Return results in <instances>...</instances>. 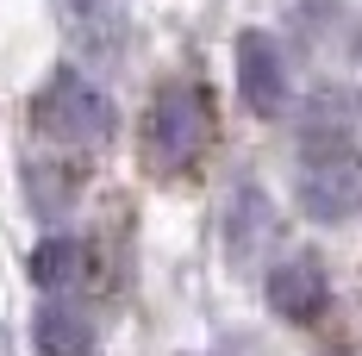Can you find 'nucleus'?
I'll list each match as a JSON object with an SVG mask.
<instances>
[{
    "mask_svg": "<svg viewBox=\"0 0 362 356\" xmlns=\"http://www.w3.org/2000/svg\"><path fill=\"white\" fill-rule=\"evenodd\" d=\"M32 125L50 144H63V150H100L119 132V107H112L88 75L63 69V75H50L44 94L32 101Z\"/></svg>",
    "mask_w": 362,
    "mask_h": 356,
    "instance_id": "nucleus-1",
    "label": "nucleus"
},
{
    "mask_svg": "<svg viewBox=\"0 0 362 356\" xmlns=\"http://www.w3.org/2000/svg\"><path fill=\"white\" fill-rule=\"evenodd\" d=\"M213 138V107H206V94L194 88V81H169L144 113V156L150 169H163V176H181L200 150Z\"/></svg>",
    "mask_w": 362,
    "mask_h": 356,
    "instance_id": "nucleus-2",
    "label": "nucleus"
},
{
    "mask_svg": "<svg viewBox=\"0 0 362 356\" xmlns=\"http://www.w3.org/2000/svg\"><path fill=\"white\" fill-rule=\"evenodd\" d=\"M293 200L300 213L319 219V225H337V219L362 213V156L350 144H313L306 163H300V181H293Z\"/></svg>",
    "mask_w": 362,
    "mask_h": 356,
    "instance_id": "nucleus-3",
    "label": "nucleus"
},
{
    "mask_svg": "<svg viewBox=\"0 0 362 356\" xmlns=\"http://www.w3.org/2000/svg\"><path fill=\"white\" fill-rule=\"evenodd\" d=\"M238 94H244V107L262 113V119H275V113L288 107V57H281V44L269 32H244L238 38Z\"/></svg>",
    "mask_w": 362,
    "mask_h": 356,
    "instance_id": "nucleus-4",
    "label": "nucleus"
},
{
    "mask_svg": "<svg viewBox=\"0 0 362 356\" xmlns=\"http://www.w3.org/2000/svg\"><path fill=\"white\" fill-rule=\"evenodd\" d=\"M325 300H331V282H325V269H319V256H293V263H281L269 275V306L293 325H313L325 313Z\"/></svg>",
    "mask_w": 362,
    "mask_h": 356,
    "instance_id": "nucleus-5",
    "label": "nucleus"
},
{
    "mask_svg": "<svg viewBox=\"0 0 362 356\" xmlns=\"http://www.w3.org/2000/svg\"><path fill=\"white\" fill-rule=\"evenodd\" d=\"M57 13H63L69 38L88 50V57H112V50H119L125 19H119V6H112V0H57Z\"/></svg>",
    "mask_w": 362,
    "mask_h": 356,
    "instance_id": "nucleus-6",
    "label": "nucleus"
},
{
    "mask_svg": "<svg viewBox=\"0 0 362 356\" xmlns=\"http://www.w3.org/2000/svg\"><path fill=\"white\" fill-rule=\"evenodd\" d=\"M32 344L37 356H94V325L75 306H44L32 319Z\"/></svg>",
    "mask_w": 362,
    "mask_h": 356,
    "instance_id": "nucleus-7",
    "label": "nucleus"
},
{
    "mask_svg": "<svg viewBox=\"0 0 362 356\" xmlns=\"http://www.w3.org/2000/svg\"><path fill=\"white\" fill-rule=\"evenodd\" d=\"M88 275V244L81 238H44L32 250V282L37 287H75Z\"/></svg>",
    "mask_w": 362,
    "mask_h": 356,
    "instance_id": "nucleus-8",
    "label": "nucleus"
},
{
    "mask_svg": "<svg viewBox=\"0 0 362 356\" xmlns=\"http://www.w3.org/2000/svg\"><path fill=\"white\" fill-rule=\"evenodd\" d=\"M269 238V200L250 188V225L244 219H231V263H250V250Z\"/></svg>",
    "mask_w": 362,
    "mask_h": 356,
    "instance_id": "nucleus-9",
    "label": "nucleus"
}]
</instances>
